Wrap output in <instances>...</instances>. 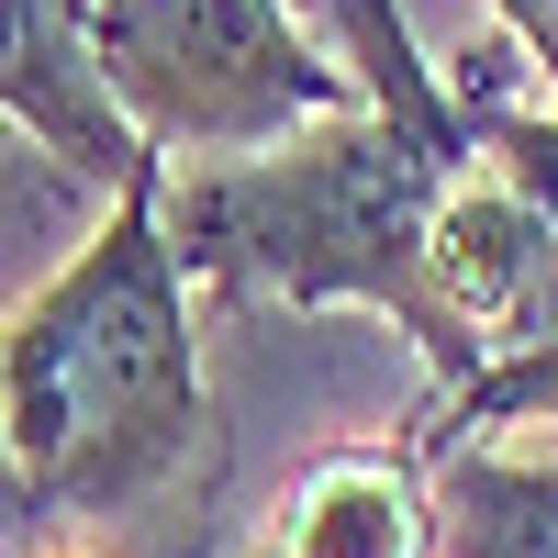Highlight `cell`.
I'll return each mask as SVG.
<instances>
[{"label":"cell","mask_w":558,"mask_h":558,"mask_svg":"<svg viewBox=\"0 0 558 558\" xmlns=\"http://www.w3.org/2000/svg\"><path fill=\"white\" fill-rule=\"evenodd\" d=\"M492 23L525 45V68H536V89L558 101V0H492Z\"/></svg>","instance_id":"9c48e42d"},{"label":"cell","mask_w":558,"mask_h":558,"mask_svg":"<svg viewBox=\"0 0 558 558\" xmlns=\"http://www.w3.org/2000/svg\"><path fill=\"white\" fill-rule=\"evenodd\" d=\"M246 558H436V470L391 447H324Z\"/></svg>","instance_id":"5b68a950"},{"label":"cell","mask_w":558,"mask_h":558,"mask_svg":"<svg viewBox=\"0 0 558 558\" xmlns=\"http://www.w3.org/2000/svg\"><path fill=\"white\" fill-rule=\"evenodd\" d=\"M481 168V112L470 89L436 112H380L347 101L257 157H202L157 179V223L179 268L213 302H291V313H391L425 347L436 391L458 380V324L436 302V202Z\"/></svg>","instance_id":"7a4b0ae2"},{"label":"cell","mask_w":558,"mask_h":558,"mask_svg":"<svg viewBox=\"0 0 558 558\" xmlns=\"http://www.w3.org/2000/svg\"><path fill=\"white\" fill-rule=\"evenodd\" d=\"M12 179H23V157L0 146V202H12ZM0 536H34V502H23V481H12V447H0Z\"/></svg>","instance_id":"30bf717a"},{"label":"cell","mask_w":558,"mask_h":558,"mask_svg":"<svg viewBox=\"0 0 558 558\" xmlns=\"http://www.w3.org/2000/svg\"><path fill=\"white\" fill-rule=\"evenodd\" d=\"M101 78L168 168L257 157L357 101L347 57L302 34V0H101Z\"/></svg>","instance_id":"3957f363"},{"label":"cell","mask_w":558,"mask_h":558,"mask_svg":"<svg viewBox=\"0 0 558 558\" xmlns=\"http://www.w3.org/2000/svg\"><path fill=\"white\" fill-rule=\"evenodd\" d=\"M547 413H558V336L547 347H514V357H481L470 380H447L402 425V447L436 470L447 447H492V436H514V425H547Z\"/></svg>","instance_id":"ba28073f"},{"label":"cell","mask_w":558,"mask_h":558,"mask_svg":"<svg viewBox=\"0 0 558 558\" xmlns=\"http://www.w3.org/2000/svg\"><path fill=\"white\" fill-rule=\"evenodd\" d=\"M0 123L34 134V157H57L101 202L146 168L101 78V0H0Z\"/></svg>","instance_id":"277c9868"},{"label":"cell","mask_w":558,"mask_h":558,"mask_svg":"<svg viewBox=\"0 0 558 558\" xmlns=\"http://www.w3.org/2000/svg\"><path fill=\"white\" fill-rule=\"evenodd\" d=\"M447 78L470 89V112H481V168H492V179H514V191L536 202V223L558 235V112L514 89V78H536V68H525V45L492 23V45H458Z\"/></svg>","instance_id":"52a82bcc"},{"label":"cell","mask_w":558,"mask_h":558,"mask_svg":"<svg viewBox=\"0 0 558 558\" xmlns=\"http://www.w3.org/2000/svg\"><path fill=\"white\" fill-rule=\"evenodd\" d=\"M436 558H558V458L447 447L436 458Z\"/></svg>","instance_id":"8992f818"},{"label":"cell","mask_w":558,"mask_h":558,"mask_svg":"<svg viewBox=\"0 0 558 558\" xmlns=\"http://www.w3.org/2000/svg\"><path fill=\"white\" fill-rule=\"evenodd\" d=\"M157 179L168 157L134 168L101 202L89 246L0 313V447L34 502V536L123 525L213 470L202 313L157 223Z\"/></svg>","instance_id":"6da1fadb"}]
</instances>
